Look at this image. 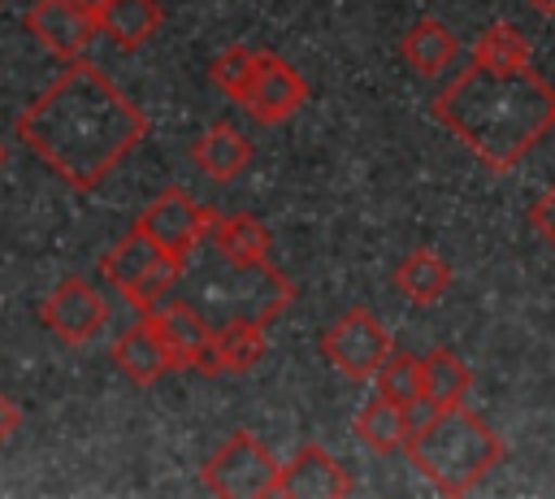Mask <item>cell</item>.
I'll list each match as a JSON object with an SVG mask.
<instances>
[{
	"mask_svg": "<svg viewBox=\"0 0 555 499\" xmlns=\"http://www.w3.org/2000/svg\"><path fill=\"white\" fill-rule=\"evenodd\" d=\"M278 456L251 434V430H234L199 469V482L221 495V499H264L278 495Z\"/></svg>",
	"mask_w": 555,
	"mask_h": 499,
	"instance_id": "cell-5",
	"label": "cell"
},
{
	"mask_svg": "<svg viewBox=\"0 0 555 499\" xmlns=\"http://www.w3.org/2000/svg\"><path fill=\"white\" fill-rule=\"evenodd\" d=\"M156 26H160L156 0H104V9H100V30L121 48L147 43L156 35Z\"/></svg>",
	"mask_w": 555,
	"mask_h": 499,
	"instance_id": "cell-21",
	"label": "cell"
},
{
	"mask_svg": "<svg viewBox=\"0 0 555 499\" xmlns=\"http://www.w3.org/2000/svg\"><path fill=\"white\" fill-rule=\"evenodd\" d=\"M191 161L199 174L217 178V182H230L234 174L247 169L251 161V143L230 126V121H212L195 143H191Z\"/></svg>",
	"mask_w": 555,
	"mask_h": 499,
	"instance_id": "cell-15",
	"label": "cell"
},
{
	"mask_svg": "<svg viewBox=\"0 0 555 499\" xmlns=\"http://www.w3.org/2000/svg\"><path fill=\"white\" fill-rule=\"evenodd\" d=\"M373 382H377V395H386L395 404L425 399V391H421V356H412V351H390Z\"/></svg>",
	"mask_w": 555,
	"mask_h": 499,
	"instance_id": "cell-23",
	"label": "cell"
},
{
	"mask_svg": "<svg viewBox=\"0 0 555 499\" xmlns=\"http://www.w3.org/2000/svg\"><path fill=\"white\" fill-rule=\"evenodd\" d=\"M408 434H412V417H408V404H395L386 395H373L360 412H356V438L377 451V456H390V451H403L408 447Z\"/></svg>",
	"mask_w": 555,
	"mask_h": 499,
	"instance_id": "cell-17",
	"label": "cell"
},
{
	"mask_svg": "<svg viewBox=\"0 0 555 499\" xmlns=\"http://www.w3.org/2000/svg\"><path fill=\"white\" fill-rule=\"evenodd\" d=\"M95 26L100 22L91 13H82L78 4H69V0H35L30 13H26V30L61 61H78V52L95 35Z\"/></svg>",
	"mask_w": 555,
	"mask_h": 499,
	"instance_id": "cell-12",
	"label": "cell"
},
{
	"mask_svg": "<svg viewBox=\"0 0 555 499\" xmlns=\"http://www.w3.org/2000/svg\"><path fill=\"white\" fill-rule=\"evenodd\" d=\"M308 100V82L299 78V69L291 61H282L278 52H264L256 48V69H251V82L243 91V113L273 126L282 117H291L299 104Z\"/></svg>",
	"mask_w": 555,
	"mask_h": 499,
	"instance_id": "cell-9",
	"label": "cell"
},
{
	"mask_svg": "<svg viewBox=\"0 0 555 499\" xmlns=\"http://www.w3.org/2000/svg\"><path fill=\"white\" fill-rule=\"evenodd\" d=\"M113 364L121 369V378H130L134 386H152L160 373L178 369L160 330L147 321V312H139V321L130 330H121V338L113 343Z\"/></svg>",
	"mask_w": 555,
	"mask_h": 499,
	"instance_id": "cell-13",
	"label": "cell"
},
{
	"mask_svg": "<svg viewBox=\"0 0 555 499\" xmlns=\"http://www.w3.org/2000/svg\"><path fill=\"white\" fill-rule=\"evenodd\" d=\"M147 321L160 330V338H165V347H169L178 369H204L208 364L217 330L208 325V317L195 304H186L178 295H165L156 308H147Z\"/></svg>",
	"mask_w": 555,
	"mask_h": 499,
	"instance_id": "cell-10",
	"label": "cell"
},
{
	"mask_svg": "<svg viewBox=\"0 0 555 499\" xmlns=\"http://www.w3.org/2000/svg\"><path fill=\"white\" fill-rule=\"evenodd\" d=\"M160 252H169V256H182L186 260V252L204 239V234H212V226H217V213L212 208H204V204H195L182 187H165L143 213H139V221H134Z\"/></svg>",
	"mask_w": 555,
	"mask_h": 499,
	"instance_id": "cell-7",
	"label": "cell"
},
{
	"mask_svg": "<svg viewBox=\"0 0 555 499\" xmlns=\"http://www.w3.org/2000/svg\"><path fill=\"white\" fill-rule=\"evenodd\" d=\"M434 117L494 174L520 165L555 130V87L529 69H490L468 61L438 95Z\"/></svg>",
	"mask_w": 555,
	"mask_h": 499,
	"instance_id": "cell-2",
	"label": "cell"
},
{
	"mask_svg": "<svg viewBox=\"0 0 555 499\" xmlns=\"http://www.w3.org/2000/svg\"><path fill=\"white\" fill-rule=\"evenodd\" d=\"M143 135V108L91 61H69L17 113V139L74 191H95Z\"/></svg>",
	"mask_w": 555,
	"mask_h": 499,
	"instance_id": "cell-1",
	"label": "cell"
},
{
	"mask_svg": "<svg viewBox=\"0 0 555 499\" xmlns=\"http://www.w3.org/2000/svg\"><path fill=\"white\" fill-rule=\"evenodd\" d=\"M529 221H533V226H538V234H542V239L555 247V182H551V187L538 195V204L529 208Z\"/></svg>",
	"mask_w": 555,
	"mask_h": 499,
	"instance_id": "cell-25",
	"label": "cell"
},
{
	"mask_svg": "<svg viewBox=\"0 0 555 499\" xmlns=\"http://www.w3.org/2000/svg\"><path fill=\"white\" fill-rule=\"evenodd\" d=\"M473 61L490 69H529V39L512 22H490L473 43Z\"/></svg>",
	"mask_w": 555,
	"mask_h": 499,
	"instance_id": "cell-22",
	"label": "cell"
},
{
	"mask_svg": "<svg viewBox=\"0 0 555 499\" xmlns=\"http://www.w3.org/2000/svg\"><path fill=\"white\" fill-rule=\"evenodd\" d=\"M395 351L390 330L369 312V308H347L343 317H334L321 330V356L351 382H369L377 378V369L386 364V356Z\"/></svg>",
	"mask_w": 555,
	"mask_h": 499,
	"instance_id": "cell-6",
	"label": "cell"
},
{
	"mask_svg": "<svg viewBox=\"0 0 555 499\" xmlns=\"http://www.w3.org/2000/svg\"><path fill=\"white\" fill-rule=\"evenodd\" d=\"M529 9H538V13H546V17H555V0H525Z\"/></svg>",
	"mask_w": 555,
	"mask_h": 499,
	"instance_id": "cell-28",
	"label": "cell"
},
{
	"mask_svg": "<svg viewBox=\"0 0 555 499\" xmlns=\"http://www.w3.org/2000/svg\"><path fill=\"white\" fill-rule=\"evenodd\" d=\"M17 421H22L17 404H13V399H9L4 391H0V447H4V443H9L13 434H17Z\"/></svg>",
	"mask_w": 555,
	"mask_h": 499,
	"instance_id": "cell-26",
	"label": "cell"
},
{
	"mask_svg": "<svg viewBox=\"0 0 555 499\" xmlns=\"http://www.w3.org/2000/svg\"><path fill=\"white\" fill-rule=\"evenodd\" d=\"M264 317H234L212 334V356L204 373H247L264 356Z\"/></svg>",
	"mask_w": 555,
	"mask_h": 499,
	"instance_id": "cell-14",
	"label": "cell"
},
{
	"mask_svg": "<svg viewBox=\"0 0 555 499\" xmlns=\"http://www.w3.org/2000/svg\"><path fill=\"white\" fill-rule=\"evenodd\" d=\"M69 4H78L82 13H91V17L100 22V9H104V0H69Z\"/></svg>",
	"mask_w": 555,
	"mask_h": 499,
	"instance_id": "cell-27",
	"label": "cell"
},
{
	"mask_svg": "<svg viewBox=\"0 0 555 499\" xmlns=\"http://www.w3.org/2000/svg\"><path fill=\"white\" fill-rule=\"evenodd\" d=\"M251 69H256V48H243V43H230L225 52H217V61L208 65V78L221 95H230L234 104L243 100L247 82H251Z\"/></svg>",
	"mask_w": 555,
	"mask_h": 499,
	"instance_id": "cell-24",
	"label": "cell"
},
{
	"mask_svg": "<svg viewBox=\"0 0 555 499\" xmlns=\"http://www.w3.org/2000/svg\"><path fill=\"white\" fill-rule=\"evenodd\" d=\"M212 243L217 252L234 265V269H269V230L247 217V213H230V217H217L212 226Z\"/></svg>",
	"mask_w": 555,
	"mask_h": 499,
	"instance_id": "cell-19",
	"label": "cell"
},
{
	"mask_svg": "<svg viewBox=\"0 0 555 499\" xmlns=\"http://www.w3.org/2000/svg\"><path fill=\"white\" fill-rule=\"evenodd\" d=\"M447 286H451V265H447L434 247H412V252L395 265V291H399L408 304H416V308L438 304V299L447 295Z\"/></svg>",
	"mask_w": 555,
	"mask_h": 499,
	"instance_id": "cell-16",
	"label": "cell"
},
{
	"mask_svg": "<svg viewBox=\"0 0 555 499\" xmlns=\"http://www.w3.org/2000/svg\"><path fill=\"white\" fill-rule=\"evenodd\" d=\"M351 490H356L351 473L321 443H299L295 456L282 460L278 495H286V499H343Z\"/></svg>",
	"mask_w": 555,
	"mask_h": 499,
	"instance_id": "cell-11",
	"label": "cell"
},
{
	"mask_svg": "<svg viewBox=\"0 0 555 499\" xmlns=\"http://www.w3.org/2000/svg\"><path fill=\"white\" fill-rule=\"evenodd\" d=\"M182 265H186L182 256L160 252L139 226H130V230L100 256L104 282H113V286L121 291V299H126L134 312L156 308V304L169 295V286H173V278L182 273Z\"/></svg>",
	"mask_w": 555,
	"mask_h": 499,
	"instance_id": "cell-4",
	"label": "cell"
},
{
	"mask_svg": "<svg viewBox=\"0 0 555 499\" xmlns=\"http://www.w3.org/2000/svg\"><path fill=\"white\" fill-rule=\"evenodd\" d=\"M0 165H4V143H0Z\"/></svg>",
	"mask_w": 555,
	"mask_h": 499,
	"instance_id": "cell-29",
	"label": "cell"
},
{
	"mask_svg": "<svg viewBox=\"0 0 555 499\" xmlns=\"http://www.w3.org/2000/svg\"><path fill=\"white\" fill-rule=\"evenodd\" d=\"M468 386H473V373H468V364L451 347H434V351L421 356V391H425V399L434 408L464 404Z\"/></svg>",
	"mask_w": 555,
	"mask_h": 499,
	"instance_id": "cell-20",
	"label": "cell"
},
{
	"mask_svg": "<svg viewBox=\"0 0 555 499\" xmlns=\"http://www.w3.org/2000/svg\"><path fill=\"white\" fill-rule=\"evenodd\" d=\"M39 321L61 338V343H69V347H82V343H91L100 330H104V321H108V304H104V295L87 282V278H61L52 291H48V299L39 304Z\"/></svg>",
	"mask_w": 555,
	"mask_h": 499,
	"instance_id": "cell-8",
	"label": "cell"
},
{
	"mask_svg": "<svg viewBox=\"0 0 555 499\" xmlns=\"http://www.w3.org/2000/svg\"><path fill=\"white\" fill-rule=\"evenodd\" d=\"M403 451L438 495H468L503 460V438L477 412L455 404V408H434L408 434Z\"/></svg>",
	"mask_w": 555,
	"mask_h": 499,
	"instance_id": "cell-3",
	"label": "cell"
},
{
	"mask_svg": "<svg viewBox=\"0 0 555 499\" xmlns=\"http://www.w3.org/2000/svg\"><path fill=\"white\" fill-rule=\"evenodd\" d=\"M399 52H403V61H408L416 74L434 78V74H442V69L455 61L460 43H455V35H451L438 17H416V22L403 30Z\"/></svg>",
	"mask_w": 555,
	"mask_h": 499,
	"instance_id": "cell-18",
	"label": "cell"
}]
</instances>
